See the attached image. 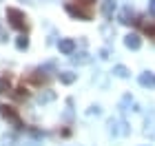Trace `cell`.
<instances>
[{
  "label": "cell",
  "mask_w": 155,
  "mask_h": 146,
  "mask_svg": "<svg viewBox=\"0 0 155 146\" xmlns=\"http://www.w3.org/2000/svg\"><path fill=\"white\" fill-rule=\"evenodd\" d=\"M7 20H9V24L13 29L27 31V16L20 9H16V7H9V9H7Z\"/></svg>",
  "instance_id": "cell-1"
},
{
  "label": "cell",
  "mask_w": 155,
  "mask_h": 146,
  "mask_svg": "<svg viewBox=\"0 0 155 146\" xmlns=\"http://www.w3.org/2000/svg\"><path fill=\"white\" fill-rule=\"evenodd\" d=\"M0 115H2L7 122H11V124H13V128H18V131H22V128H25V122L20 120L18 111L13 109V106H9V104H0Z\"/></svg>",
  "instance_id": "cell-2"
},
{
  "label": "cell",
  "mask_w": 155,
  "mask_h": 146,
  "mask_svg": "<svg viewBox=\"0 0 155 146\" xmlns=\"http://www.w3.org/2000/svg\"><path fill=\"white\" fill-rule=\"evenodd\" d=\"M67 11L71 13L73 18H80V20H91V11L84 9L82 5H67Z\"/></svg>",
  "instance_id": "cell-3"
},
{
  "label": "cell",
  "mask_w": 155,
  "mask_h": 146,
  "mask_svg": "<svg viewBox=\"0 0 155 146\" xmlns=\"http://www.w3.org/2000/svg\"><path fill=\"white\" fill-rule=\"evenodd\" d=\"M58 49H60V53H64V55H71L75 51V42L71 38H64V40H60L58 42Z\"/></svg>",
  "instance_id": "cell-4"
},
{
  "label": "cell",
  "mask_w": 155,
  "mask_h": 146,
  "mask_svg": "<svg viewBox=\"0 0 155 146\" xmlns=\"http://www.w3.org/2000/svg\"><path fill=\"white\" fill-rule=\"evenodd\" d=\"M120 22H122V24L137 22V20H135V13H133V9H131V7H124V9L120 11Z\"/></svg>",
  "instance_id": "cell-5"
},
{
  "label": "cell",
  "mask_w": 155,
  "mask_h": 146,
  "mask_svg": "<svg viewBox=\"0 0 155 146\" xmlns=\"http://www.w3.org/2000/svg\"><path fill=\"white\" fill-rule=\"evenodd\" d=\"M115 9H117V2H115V0H104V2H102V16H104V18H111Z\"/></svg>",
  "instance_id": "cell-6"
},
{
  "label": "cell",
  "mask_w": 155,
  "mask_h": 146,
  "mask_svg": "<svg viewBox=\"0 0 155 146\" xmlns=\"http://www.w3.org/2000/svg\"><path fill=\"white\" fill-rule=\"evenodd\" d=\"M124 44L129 49H140V47H142V40H140L137 33H129V36L124 38Z\"/></svg>",
  "instance_id": "cell-7"
},
{
  "label": "cell",
  "mask_w": 155,
  "mask_h": 146,
  "mask_svg": "<svg viewBox=\"0 0 155 146\" xmlns=\"http://www.w3.org/2000/svg\"><path fill=\"white\" fill-rule=\"evenodd\" d=\"M111 131H113V133H120V135H126V133H129L126 122H122V120H111Z\"/></svg>",
  "instance_id": "cell-8"
},
{
  "label": "cell",
  "mask_w": 155,
  "mask_h": 146,
  "mask_svg": "<svg viewBox=\"0 0 155 146\" xmlns=\"http://www.w3.org/2000/svg\"><path fill=\"white\" fill-rule=\"evenodd\" d=\"M58 78H60L62 84H73L78 75H75V73H71V71H60V73H58Z\"/></svg>",
  "instance_id": "cell-9"
},
{
  "label": "cell",
  "mask_w": 155,
  "mask_h": 146,
  "mask_svg": "<svg viewBox=\"0 0 155 146\" xmlns=\"http://www.w3.org/2000/svg\"><path fill=\"white\" fill-rule=\"evenodd\" d=\"M140 84L142 86H155V75L153 73H142L140 75Z\"/></svg>",
  "instance_id": "cell-10"
},
{
  "label": "cell",
  "mask_w": 155,
  "mask_h": 146,
  "mask_svg": "<svg viewBox=\"0 0 155 146\" xmlns=\"http://www.w3.org/2000/svg\"><path fill=\"white\" fill-rule=\"evenodd\" d=\"M53 100H55V93L53 91H45V93L38 95V102L40 104H47V102H53Z\"/></svg>",
  "instance_id": "cell-11"
},
{
  "label": "cell",
  "mask_w": 155,
  "mask_h": 146,
  "mask_svg": "<svg viewBox=\"0 0 155 146\" xmlns=\"http://www.w3.org/2000/svg\"><path fill=\"white\" fill-rule=\"evenodd\" d=\"M71 62H75V64H89L91 58L87 53H78V55H71Z\"/></svg>",
  "instance_id": "cell-12"
},
{
  "label": "cell",
  "mask_w": 155,
  "mask_h": 146,
  "mask_svg": "<svg viewBox=\"0 0 155 146\" xmlns=\"http://www.w3.org/2000/svg\"><path fill=\"white\" fill-rule=\"evenodd\" d=\"M113 73L117 75V78H129L131 75V71L126 67H122V64H117V67H113Z\"/></svg>",
  "instance_id": "cell-13"
},
{
  "label": "cell",
  "mask_w": 155,
  "mask_h": 146,
  "mask_svg": "<svg viewBox=\"0 0 155 146\" xmlns=\"http://www.w3.org/2000/svg\"><path fill=\"white\" fill-rule=\"evenodd\" d=\"M16 47L20 49V51H25V49H27V47H29V40H27L25 36H20V38L16 40Z\"/></svg>",
  "instance_id": "cell-14"
},
{
  "label": "cell",
  "mask_w": 155,
  "mask_h": 146,
  "mask_svg": "<svg viewBox=\"0 0 155 146\" xmlns=\"http://www.w3.org/2000/svg\"><path fill=\"white\" fill-rule=\"evenodd\" d=\"M7 91H11L9 80H7V78H0V93H7Z\"/></svg>",
  "instance_id": "cell-15"
},
{
  "label": "cell",
  "mask_w": 155,
  "mask_h": 146,
  "mask_svg": "<svg viewBox=\"0 0 155 146\" xmlns=\"http://www.w3.org/2000/svg\"><path fill=\"white\" fill-rule=\"evenodd\" d=\"M144 31H146V36H149V38H155V24H144Z\"/></svg>",
  "instance_id": "cell-16"
},
{
  "label": "cell",
  "mask_w": 155,
  "mask_h": 146,
  "mask_svg": "<svg viewBox=\"0 0 155 146\" xmlns=\"http://www.w3.org/2000/svg\"><path fill=\"white\" fill-rule=\"evenodd\" d=\"M2 142H5V146H11V142H13V137H11V135H5V137H2Z\"/></svg>",
  "instance_id": "cell-17"
},
{
  "label": "cell",
  "mask_w": 155,
  "mask_h": 146,
  "mask_svg": "<svg viewBox=\"0 0 155 146\" xmlns=\"http://www.w3.org/2000/svg\"><path fill=\"white\" fill-rule=\"evenodd\" d=\"M149 13H151V16H155V0H151V2H149Z\"/></svg>",
  "instance_id": "cell-18"
},
{
  "label": "cell",
  "mask_w": 155,
  "mask_h": 146,
  "mask_svg": "<svg viewBox=\"0 0 155 146\" xmlns=\"http://www.w3.org/2000/svg\"><path fill=\"white\" fill-rule=\"evenodd\" d=\"M75 2H78V5H87V7H89L91 2H95V0H75Z\"/></svg>",
  "instance_id": "cell-19"
},
{
  "label": "cell",
  "mask_w": 155,
  "mask_h": 146,
  "mask_svg": "<svg viewBox=\"0 0 155 146\" xmlns=\"http://www.w3.org/2000/svg\"><path fill=\"white\" fill-rule=\"evenodd\" d=\"M2 40H5V33H2V29H0V42H2Z\"/></svg>",
  "instance_id": "cell-20"
}]
</instances>
